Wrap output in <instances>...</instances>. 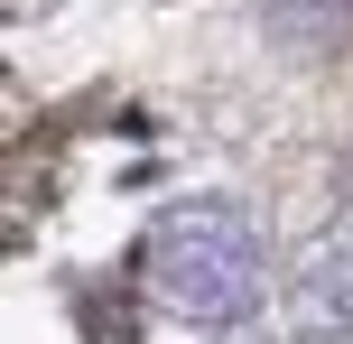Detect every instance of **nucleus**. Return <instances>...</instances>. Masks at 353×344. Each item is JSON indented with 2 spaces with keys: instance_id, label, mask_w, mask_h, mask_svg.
I'll return each mask as SVG.
<instances>
[{
  "instance_id": "f257e3e1",
  "label": "nucleus",
  "mask_w": 353,
  "mask_h": 344,
  "mask_svg": "<svg viewBox=\"0 0 353 344\" xmlns=\"http://www.w3.org/2000/svg\"><path fill=\"white\" fill-rule=\"evenodd\" d=\"M149 279L176 316H205V326H232V316L261 298V242H251L242 214H176L159 242H149Z\"/></svg>"
},
{
  "instance_id": "f03ea898",
  "label": "nucleus",
  "mask_w": 353,
  "mask_h": 344,
  "mask_svg": "<svg viewBox=\"0 0 353 344\" xmlns=\"http://www.w3.org/2000/svg\"><path fill=\"white\" fill-rule=\"evenodd\" d=\"M307 298H316V307H344V316H353V252H325L316 270H307Z\"/></svg>"
}]
</instances>
